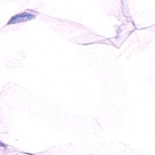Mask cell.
Here are the masks:
<instances>
[{
    "instance_id": "1",
    "label": "cell",
    "mask_w": 155,
    "mask_h": 155,
    "mask_svg": "<svg viewBox=\"0 0 155 155\" xmlns=\"http://www.w3.org/2000/svg\"><path fill=\"white\" fill-rule=\"evenodd\" d=\"M35 18V15L33 14L27 13V12H23V13L18 14L11 18L8 22V25L9 24H18V23H22L26 22V21H30V20L33 19Z\"/></svg>"
}]
</instances>
